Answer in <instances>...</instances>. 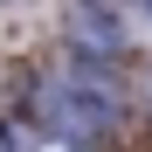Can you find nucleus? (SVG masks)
<instances>
[{
    "label": "nucleus",
    "instance_id": "obj_5",
    "mask_svg": "<svg viewBox=\"0 0 152 152\" xmlns=\"http://www.w3.org/2000/svg\"><path fill=\"white\" fill-rule=\"evenodd\" d=\"M0 7H21V0H0Z\"/></svg>",
    "mask_w": 152,
    "mask_h": 152
},
{
    "label": "nucleus",
    "instance_id": "obj_4",
    "mask_svg": "<svg viewBox=\"0 0 152 152\" xmlns=\"http://www.w3.org/2000/svg\"><path fill=\"white\" fill-rule=\"evenodd\" d=\"M124 7H132V14L145 21V28H152V0H124Z\"/></svg>",
    "mask_w": 152,
    "mask_h": 152
},
{
    "label": "nucleus",
    "instance_id": "obj_1",
    "mask_svg": "<svg viewBox=\"0 0 152 152\" xmlns=\"http://www.w3.org/2000/svg\"><path fill=\"white\" fill-rule=\"evenodd\" d=\"M21 118L35 124V132H56V138H83L104 152L124 124H132V76L111 69V62H83L69 56V48H56V56L28 62V76H21Z\"/></svg>",
    "mask_w": 152,
    "mask_h": 152
},
{
    "label": "nucleus",
    "instance_id": "obj_2",
    "mask_svg": "<svg viewBox=\"0 0 152 152\" xmlns=\"http://www.w3.org/2000/svg\"><path fill=\"white\" fill-rule=\"evenodd\" d=\"M62 48L83 62H111L124 69L138 48V14L124 7V0H69L62 7Z\"/></svg>",
    "mask_w": 152,
    "mask_h": 152
},
{
    "label": "nucleus",
    "instance_id": "obj_3",
    "mask_svg": "<svg viewBox=\"0 0 152 152\" xmlns=\"http://www.w3.org/2000/svg\"><path fill=\"white\" fill-rule=\"evenodd\" d=\"M132 111H138V118H152V62H138V69H132Z\"/></svg>",
    "mask_w": 152,
    "mask_h": 152
}]
</instances>
